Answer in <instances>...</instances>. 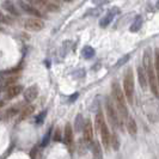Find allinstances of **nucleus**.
<instances>
[{
    "label": "nucleus",
    "mask_w": 159,
    "mask_h": 159,
    "mask_svg": "<svg viewBox=\"0 0 159 159\" xmlns=\"http://www.w3.org/2000/svg\"><path fill=\"white\" fill-rule=\"evenodd\" d=\"M64 142L66 145H72L73 142V128L71 123H67L66 127H65V130H64Z\"/></svg>",
    "instance_id": "9b49d317"
},
{
    "label": "nucleus",
    "mask_w": 159,
    "mask_h": 159,
    "mask_svg": "<svg viewBox=\"0 0 159 159\" xmlns=\"http://www.w3.org/2000/svg\"><path fill=\"white\" fill-rule=\"evenodd\" d=\"M115 13H116V12H113V11L108 12V13H107V16H105L102 21H101L99 25H101V26H103V28H105V26H107V25H108V24H109V23H110L114 19V16H115Z\"/></svg>",
    "instance_id": "6ab92c4d"
},
{
    "label": "nucleus",
    "mask_w": 159,
    "mask_h": 159,
    "mask_svg": "<svg viewBox=\"0 0 159 159\" xmlns=\"http://www.w3.org/2000/svg\"><path fill=\"white\" fill-rule=\"evenodd\" d=\"M19 107H21V105H14V107H12L10 109H7V110L4 113V115H1V118H2V120H10L12 117H14L17 114H19L22 111L23 108H19Z\"/></svg>",
    "instance_id": "f8f14e48"
},
{
    "label": "nucleus",
    "mask_w": 159,
    "mask_h": 159,
    "mask_svg": "<svg viewBox=\"0 0 159 159\" xmlns=\"http://www.w3.org/2000/svg\"><path fill=\"white\" fill-rule=\"evenodd\" d=\"M110 0H93V2L96 4V5H104V4H107V2H109Z\"/></svg>",
    "instance_id": "b1692460"
},
{
    "label": "nucleus",
    "mask_w": 159,
    "mask_h": 159,
    "mask_svg": "<svg viewBox=\"0 0 159 159\" xmlns=\"http://www.w3.org/2000/svg\"><path fill=\"white\" fill-rule=\"evenodd\" d=\"M105 109H107V114H108V118H109L114 129L120 128L122 126V121H121V118H120V116L117 114V110L115 108V104L111 102V99H107Z\"/></svg>",
    "instance_id": "39448f33"
},
{
    "label": "nucleus",
    "mask_w": 159,
    "mask_h": 159,
    "mask_svg": "<svg viewBox=\"0 0 159 159\" xmlns=\"http://www.w3.org/2000/svg\"><path fill=\"white\" fill-rule=\"evenodd\" d=\"M4 7H5L9 12H11L12 14H18V12H17V10H16V7L13 6V4H12L10 0H6V1L4 2Z\"/></svg>",
    "instance_id": "412c9836"
},
{
    "label": "nucleus",
    "mask_w": 159,
    "mask_h": 159,
    "mask_svg": "<svg viewBox=\"0 0 159 159\" xmlns=\"http://www.w3.org/2000/svg\"><path fill=\"white\" fill-rule=\"evenodd\" d=\"M36 153H37V148H33V151H31V153H30V157H31V159L36 158Z\"/></svg>",
    "instance_id": "a878e982"
},
{
    "label": "nucleus",
    "mask_w": 159,
    "mask_h": 159,
    "mask_svg": "<svg viewBox=\"0 0 159 159\" xmlns=\"http://www.w3.org/2000/svg\"><path fill=\"white\" fill-rule=\"evenodd\" d=\"M22 92V86L21 85H13L6 89V98L7 99H12L14 97H17L19 93Z\"/></svg>",
    "instance_id": "ddd939ff"
},
{
    "label": "nucleus",
    "mask_w": 159,
    "mask_h": 159,
    "mask_svg": "<svg viewBox=\"0 0 159 159\" xmlns=\"http://www.w3.org/2000/svg\"><path fill=\"white\" fill-rule=\"evenodd\" d=\"M38 96V86L37 85H31L26 90L24 91V99L26 102H33Z\"/></svg>",
    "instance_id": "0eeeda50"
},
{
    "label": "nucleus",
    "mask_w": 159,
    "mask_h": 159,
    "mask_svg": "<svg viewBox=\"0 0 159 159\" xmlns=\"http://www.w3.org/2000/svg\"><path fill=\"white\" fill-rule=\"evenodd\" d=\"M95 55V49L92 48V47H85L84 49H83V56L85 57V59H90Z\"/></svg>",
    "instance_id": "aec40b11"
},
{
    "label": "nucleus",
    "mask_w": 159,
    "mask_h": 159,
    "mask_svg": "<svg viewBox=\"0 0 159 159\" xmlns=\"http://www.w3.org/2000/svg\"><path fill=\"white\" fill-rule=\"evenodd\" d=\"M92 152H93V156H95V158L96 159H103L102 147H101V145H99L98 141H95V142H93Z\"/></svg>",
    "instance_id": "dca6fc26"
},
{
    "label": "nucleus",
    "mask_w": 159,
    "mask_h": 159,
    "mask_svg": "<svg viewBox=\"0 0 159 159\" xmlns=\"http://www.w3.org/2000/svg\"><path fill=\"white\" fill-rule=\"evenodd\" d=\"M23 25L28 31H35L36 33V31H41L45 28V22L40 18L31 17V18H26L23 23Z\"/></svg>",
    "instance_id": "423d86ee"
},
{
    "label": "nucleus",
    "mask_w": 159,
    "mask_h": 159,
    "mask_svg": "<svg viewBox=\"0 0 159 159\" xmlns=\"http://www.w3.org/2000/svg\"><path fill=\"white\" fill-rule=\"evenodd\" d=\"M111 90H113V97L114 101H115V108L117 110V114L121 118V121H126L129 116H128V109H127V104H126V97L123 90L121 89L120 84L117 81H115L111 86Z\"/></svg>",
    "instance_id": "f257e3e1"
},
{
    "label": "nucleus",
    "mask_w": 159,
    "mask_h": 159,
    "mask_svg": "<svg viewBox=\"0 0 159 159\" xmlns=\"http://www.w3.org/2000/svg\"><path fill=\"white\" fill-rule=\"evenodd\" d=\"M96 127H97V129H98V132H99L103 146L105 148H109L111 135H110L109 128H108V126H107V122H105V120H104V116H103L102 113H98L97 116H96Z\"/></svg>",
    "instance_id": "7ed1b4c3"
},
{
    "label": "nucleus",
    "mask_w": 159,
    "mask_h": 159,
    "mask_svg": "<svg viewBox=\"0 0 159 159\" xmlns=\"http://www.w3.org/2000/svg\"><path fill=\"white\" fill-rule=\"evenodd\" d=\"M19 5H21V7H22L24 11L28 12V13H30V14H33V16L36 17V18H38V17H41V16H42L41 11H40L38 9H36L33 4H29V2L21 1V2H19Z\"/></svg>",
    "instance_id": "6e6552de"
},
{
    "label": "nucleus",
    "mask_w": 159,
    "mask_h": 159,
    "mask_svg": "<svg viewBox=\"0 0 159 159\" xmlns=\"http://www.w3.org/2000/svg\"><path fill=\"white\" fill-rule=\"evenodd\" d=\"M154 72H156V77H157V81H158V87H159V49L157 48L154 50Z\"/></svg>",
    "instance_id": "a211bd4d"
},
{
    "label": "nucleus",
    "mask_w": 159,
    "mask_h": 159,
    "mask_svg": "<svg viewBox=\"0 0 159 159\" xmlns=\"http://www.w3.org/2000/svg\"><path fill=\"white\" fill-rule=\"evenodd\" d=\"M0 16H1V12H0Z\"/></svg>",
    "instance_id": "cd10ccee"
},
{
    "label": "nucleus",
    "mask_w": 159,
    "mask_h": 159,
    "mask_svg": "<svg viewBox=\"0 0 159 159\" xmlns=\"http://www.w3.org/2000/svg\"><path fill=\"white\" fill-rule=\"evenodd\" d=\"M125 123H126V128H127L128 133H129L130 135H135L136 132H138V127H136L135 120H134L133 117H128L125 121Z\"/></svg>",
    "instance_id": "4468645a"
},
{
    "label": "nucleus",
    "mask_w": 159,
    "mask_h": 159,
    "mask_svg": "<svg viewBox=\"0 0 159 159\" xmlns=\"http://www.w3.org/2000/svg\"><path fill=\"white\" fill-rule=\"evenodd\" d=\"M83 133H84V140L86 144H92V140H93V128H92V123L90 121H87L84 128H83Z\"/></svg>",
    "instance_id": "1a4fd4ad"
},
{
    "label": "nucleus",
    "mask_w": 159,
    "mask_h": 159,
    "mask_svg": "<svg viewBox=\"0 0 159 159\" xmlns=\"http://www.w3.org/2000/svg\"><path fill=\"white\" fill-rule=\"evenodd\" d=\"M145 72L147 74V80H148V86L152 91V93L159 97V87H158V81H157V77H156V72H154V65L153 61L151 59V54H149V49L145 50L144 54V66Z\"/></svg>",
    "instance_id": "f03ea898"
},
{
    "label": "nucleus",
    "mask_w": 159,
    "mask_h": 159,
    "mask_svg": "<svg viewBox=\"0 0 159 159\" xmlns=\"http://www.w3.org/2000/svg\"><path fill=\"white\" fill-rule=\"evenodd\" d=\"M80 120H81V115H78V117H77V130H80Z\"/></svg>",
    "instance_id": "393cba45"
},
{
    "label": "nucleus",
    "mask_w": 159,
    "mask_h": 159,
    "mask_svg": "<svg viewBox=\"0 0 159 159\" xmlns=\"http://www.w3.org/2000/svg\"><path fill=\"white\" fill-rule=\"evenodd\" d=\"M2 105H4V102H2V101H0V108H2Z\"/></svg>",
    "instance_id": "bb28decb"
},
{
    "label": "nucleus",
    "mask_w": 159,
    "mask_h": 159,
    "mask_svg": "<svg viewBox=\"0 0 159 159\" xmlns=\"http://www.w3.org/2000/svg\"><path fill=\"white\" fill-rule=\"evenodd\" d=\"M60 139H61V130H60V128H56L55 133L53 135V140L54 141H60Z\"/></svg>",
    "instance_id": "5701e85b"
},
{
    "label": "nucleus",
    "mask_w": 159,
    "mask_h": 159,
    "mask_svg": "<svg viewBox=\"0 0 159 159\" xmlns=\"http://www.w3.org/2000/svg\"><path fill=\"white\" fill-rule=\"evenodd\" d=\"M138 78H139V84L142 87V90H146L148 86V80H147V74L145 72L144 67H138Z\"/></svg>",
    "instance_id": "9d476101"
},
{
    "label": "nucleus",
    "mask_w": 159,
    "mask_h": 159,
    "mask_svg": "<svg viewBox=\"0 0 159 159\" xmlns=\"http://www.w3.org/2000/svg\"><path fill=\"white\" fill-rule=\"evenodd\" d=\"M141 24H142V18H141V16H136V18L134 19L133 24H132L130 28H129L130 33H136L138 30H140Z\"/></svg>",
    "instance_id": "f3484780"
},
{
    "label": "nucleus",
    "mask_w": 159,
    "mask_h": 159,
    "mask_svg": "<svg viewBox=\"0 0 159 159\" xmlns=\"http://www.w3.org/2000/svg\"><path fill=\"white\" fill-rule=\"evenodd\" d=\"M110 145H111V147H113L114 149H118V147H120V141H118V138L116 135L111 136V139H110Z\"/></svg>",
    "instance_id": "4be33fe9"
},
{
    "label": "nucleus",
    "mask_w": 159,
    "mask_h": 159,
    "mask_svg": "<svg viewBox=\"0 0 159 159\" xmlns=\"http://www.w3.org/2000/svg\"><path fill=\"white\" fill-rule=\"evenodd\" d=\"M35 111V107L34 105H26L22 109V111L19 113V121L25 120L26 117H29L31 114Z\"/></svg>",
    "instance_id": "2eb2a0df"
},
{
    "label": "nucleus",
    "mask_w": 159,
    "mask_h": 159,
    "mask_svg": "<svg viewBox=\"0 0 159 159\" xmlns=\"http://www.w3.org/2000/svg\"><path fill=\"white\" fill-rule=\"evenodd\" d=\"M123 93H125L126 101L133 103L134 98V77L132 69H128L126 72L125 79H123Z\"/></svg>",
    "instance_id": "20e7f679"
}]
</instances>
